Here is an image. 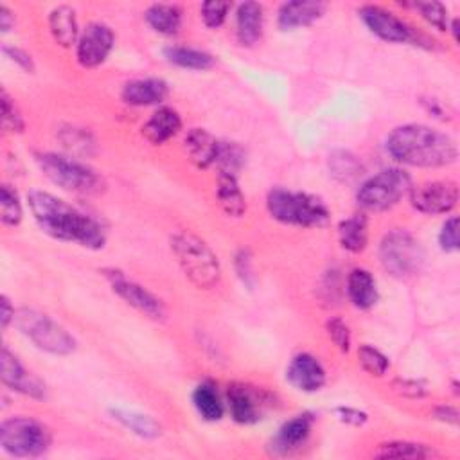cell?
<instances>
[{
	"label": "cell",
	"mask_w": 460,
	"mask_h": 460,
	"mask_svg": "<svg viewBox=\"0 0 460 460\" xmlns=\"http://www.w3.org/2000/svg\"><path fill=\"white\" fill-rule=\"evenodd\" d=\"M28 202L35 222L47 236L67 243H78L90 250L105 247L106 234L103 227L71 204L38 189L29 191Z\"/></svg>",
	"instance_id": "1"
},
{
	"label": "cell",
	"mask_w": 460,
	"mask_h": 460,
	"mask_svg": "<svg viewBox=\"0 0 460 460\" xmlns=\"http://www.w3.org/2000/svg\"><path fill=\"white\" fill-rule=\"evenodd\" d=\"M390 157L412 168H444L458 159V149L451 137L424 124H405L387 138Z\"/></svg>",
	"instance_id": "2"
},
{
	"label": "cell",
	"mask_w": 460,
	"mask_h": 460,
	"mask_svg": "<svg viewBox=\"0 0 460 460\" xmlns=\"http://www.w3.org/2000/svg\"><path fill=\"white\" fill-rule=\"evenodd\" d=\"M171 250L186 277L200 289H213L222 280V266L209 245L193 232L171 236Z\"/></svg>",
	"instance_id": "3"
},
{
	"label": "cell",
	"mask_w": 460,
	"mask_h": 460,
	"mask_svg": "<svg viewBox=\"0 0 460 460\" xmlns=\"http://www.w3.org/2000/svg\"><path fill=\"white\" fill-rule=\"evenodd\" d=\"M268 213L273 220L293 227H322L330 222L328 205L308 193L273 189L266 198Z\"/></svg>",
	"instance_id": "4"
},
{
	"label": "cell",
	"mask_w": 460,
	"mask_h": 460,
	"mask_svg": "<svg viewBox=\"0 0 460 460\" xmlns=\"http://www.w3.org/2000/svg\"><path fill=\"white\" fill-rule=\"evenodd\" d=\"M37 164L53 184L65 191L90 197L106 189V182L97 171L58 153H37Z\"/></svg>",
	"instance_id": "5"
},
{
	"label": "cell",
	"mask_w": 460,
	"mask_h": 460,
	"mask_svg": "<svg viewBox=\"0 0 460 460\" xmlns=\"http://www.w3.org/2000/svg\"><path fill=\"white\" fill-rule=\"evenodd\" d=\"M53 435L49 428L31 417H15L0 424V446L13 456L37 458L49 451Z\"/></svg>",
	"instance_id": "6"
},
{
	"label": "cell",
	"mask_w": 460,
	"mask_h": 460,
	"mask_svg": "<svg viewBox=\"0 0 460 460\" xmlns=\"http://www.w3.org/2000/svg\"><path fill=\"white\" fill-rule=\"evenodd\" d=\"M424 259L426 254L421 243L403 229L389 232L380 245V261L383 268L397 279L415 277L422 270Z\"/></svg>",
	"instance_id": "7"
},
{
	"label": "cell",
	"mask_w": 460,
	"mask_h": 460,
	"mask_svg": "<svg viewBox=\"0 0 460 460\" xmlns=\"http://www.w3.org/2000/svg\"><path fill=\"white\" fill-rule=\"evenodd\" d=\"M15 326L26 335L37 347L47 351L56 356H65L74 353L76 340L72 335L54 322L51 317L37 312L22 308L15 314Z\"/></svg>",
	"instance_id": "8"
},
{
	"label": "cell",
	"mask_w": 460,
	"mask_h": 460,
	"mask_svg": "<svg viewBox=\"0 0 460 460\" xmlns=\"http://www.w3.org/2000/svg\"><path fill=\"white\" fill-rule=\"evenodd\" d=\"M414 184L403 170H385L362 184L356 200L365 211L383 213L396 207L412 191Z\"/></svg>",
	"instance_id": "9"
},
{
	"label": "cell",
	"mask_w": 460,
	"mask_h": 460,
	"mask_svg": "<svg viewBox=\"0 0 460 460\" xmlns=\"http://www.w3.org/2000/svg\"><path fill=\"white\" fill-rule=\"evenodd\" d=\"M106 279L110 280L112 289L126 302L131 308L140 312L142 315L153 319V321H164L166 319V305L161 298H157L151 291H147L138 282L128 279L121 272H105Z\"/></svg>",
	"instance_id": "10"
},
{
	"label": "cell",
	"mask_w": 460,
	"mask_h": 460,
	"mask_svg": "<svg viewBox=\"0 0 460 460\" xmlns=\"http://www.w3.org/2000/svg\"><path fill=\"white\" fill-rule=\"evenodd\" d=\"M412 207L428 216L447 214L456 207L458 188L451 180H435L412 188L410 195Z\"/></svg>",
	"instance_id": "11"
},
{
	"label": "cell",
	"mask_w": 460,
	"mask_h": 460,
	"mask_svg": "<svg viewBox=\"0 0 460 460\" xmlns=\"http://www.w3.org/2000/svg\"><path fill=\"white\" fill-rule=\"evenodd\" d=\"M115 37L106 24L92 22L81 33L76 44V58L83 69H96L110 56Z\"/></svg>",
	"instance_id": "12"
},
{
	"label": "cell",
	"mask_w": 460,
	"mask_h": 460,
	"mask_svg": "<svg viewBox=\"0 0 460 460\" xmlns=\"http://www.w3.org/2000/svg\"><path fill=\"white\" fill-rule=\"evenodd\" d=\"M360 19L364 24L381 40L390 44H408L415 42V31L397 19L394 13L380 6H364L360 10Z\"/></svg>",
	"instance_id": "13"
},
{
	"label": "cell",
	"mask_w": 460,
	"mask_h": 460,
	"mask_svg": "<svg viewBox=\"0 0 460 460\" xmlns=\"http://www.w3.org/2000/svg\"><path fill=\"white\" fill-rule=\"evenodd\" d=\"M230 415L239 424H255L263 419V410L268 405L266 394L245 383H232L227 390Z\"/></svg>",
	"instance_id": "14"
},
{
	"label": "cell",
	"mask_w": 460,
	"mask_h": 460,
	"mask_svg": "<svg viewBox=\"0 0 460 460\" xmlns=\"http://www.w3.org/2000/svg\"><path fill=\"white\" fill-rule=\"evenodd\" d=\"M0 372H3L0 376L8 389L35 399H46V385L29 372L8 347H3V353H0Z\"/></svg>",
	"instance_id": "15"
},
{
	"label": "cell",
	"mask_w": 460,
	"mask_h": 460,
	"mask_svg": "<svg viewBox=\"0 0 460 460\" xmlns=\"http://www.w3.org/2000/svg\"><path fill=\"white\" fill-rule=\"evenodd\" d=\"M286 380L302 392H317L326 385V371L322 364L310 353L297 355L288 371Z\"/></svg>",
	"instance_id": "16"
},
{
	"label": "cell",
	"mask_w": 460,
	"mask_h": 460,
	"mask_svg": "<svg viewBox=\"0 0 460 460\" xmlns=\"http://www.w3.org/2000/svg\"><path fill=\"white\" fill-rule=\"evenodd\" d=\"M314 422L315 419L312 414H302L284 422L272 440V446H270L272 453L277 456H286L300 449L305 444V440L310 439Z\"/></svg>",
	"instance_id": "17"
},
{
	"label": "cell",
	"mask_w": 460,
	"mask_h": 460,
	"mask_svg": "<svg viewBox=\"0 0 460 460\" xmlns=\"http://www.w3.org/2000/svg\"><path fill=\"white\" fill-rule=\"evenodd\" d=\"M220 146L222 142L204 128L189 130L184 140L188 157L198 170H209L216 164Z\"/></svg>",
	"instance_id": "18"
},
{
	"label": "cell",
	"mask_w": 460,
	"mask_h": 460,
	"mask_svg": "<svg viewBox=\"0 0 460 460\" xmlns=\"http://www.w3.org/2000/svg\"><path fill=\"white\" fill-rule=\"evenodd\" d=\"M170 87L164 79L144 78L126 83L121 92V97L130 106H153L166 101Z\"/></svg>",
	"instance_id": "19"
},
{
	"label": "cell",
	"mask_w": 460,
	"mask_h": 460,
	"mask_svg": "<svg viewBox=\"0 0 460 460\" xmlns=\"http://www.w3.org/2000/svg\"><path fill=\"white\" fill-rule=\"evenodd\" d=\"M182 130V117L171 106H161L142 126V137L153 144L161 146L171 140Z\"/></svg>",
	"instance_id": "20"
},
{
	"label": "cell",
	"mask_w": 460,
	"mask_h": 460,
	"mask_svg": "<svg viewBox=\"0 0 460 460\" xmlns=\"http://www.w3.org/2000/svg\"><path fill=\"white\" fill-rule=\"evenodd\" d=\"M326 10L328 6L324 3H304V0H295V3H286L279 8L277 24L282 31L312 26L326 13Z\"/></svg>",
	"instance_id": "21"
},
{
	"label": "cell",
	"mask_w": 460,
	"mask_h": 460,
	"mask_svg": "<svg viewBox=\"0 0 460 460\" xmlns=\"http://www.w3.org/2000/svg\"><path fill=\"white\" fill-rule=\"evenodd\" d=\"M263 6L257 3H243L236 12V35L239 44L254 46L263 37Z\"/></svg>",
	"instance_id": "22"
},
{
	"label": "cell",
	"mask_w": 460,
	"mask_h": 460,
	"mask_svg": "<svg viewBox=\"0 0 460 460\" xmlns=\"http://www.w3.org/2000/svg\"><path fill=\"white\" fill-rule=\"evenodd\" d=\"M347 295L360 310H369L378 302V288L371 272L355 268L347 277Z\"/></svg>",
	"instance_id": "23"
},
{
	"label": "cell",
	"mask_w": 460,
	"mask_h": 460,
	"mask_svg": "<svg viewBox=\"0 0 460 460\" xmlns=\"http://www.w3.org/2000/svg\"><path fill=\"white\" fill-rule=\"evenodd\" d=\"M49 31L62 47H72L79 40L76 12L71 6H58L49 15Z\"/></svg>",
	"instance_id": "24"
},
{
	"label": "cell",
	"mask_w": 460,
	"mask_h": 460,
	"mask_svg": "<svg viewBox=\"0 0 460 460\" xmlns=\"http://www.w3.org/2000/svg\"><path fill=\"white\" fill-rule=\"evenodd\" d=\"M146 22L161 35L173 37L182 29L184 12L177 4H153L146 10Z\"/></svg>",
	"instance_id": "25"
},
{
	"label": "cell",
	"mask_w": 460,
	"mask_h": 460,
	"mask_svg": "<svg viewBox=\"0 0 460 460\" xmlns=\"http://www.w3.org/2000/svg\"><path fill=\"white\" fill-rule=\"evenodd\" d=\"M216 198L222 211L230 218H241L247 213V200L238 184V177L232 175H220Z\"/></svg>",
	"instance_id": "26"
},
{
	"label": "cell",
	"mask_w": 460,
	"mask_h": 460,
	"mask_svg": "<svg viewBox=\"0 0 460 460\" xmlns=\"http://www.w3.org/2000/svg\"><path fill=\"white\" fill-rule=\"evenodd\" d=\"M339 239L340 245L351 252L360 254L367 248L369 243V222L365 214H355L347 220H344L339 225Z\"/></svg>",
	"instance_id": "27"
},
{
	"label": "cell",
	"mask_w": 460,
	"mask_h": 460,
	"mask_svg": "<svg viewBox=\"0 0 460 460\" xmlns=\"http://www.w3.org/2000/svg\"><path fill=\"white\" fill-rule=\"evenodd\" d=\"M193 403H195L197 412L205 421H211V422L220 421L225 414V405L222 403L220 392H218L216 385L211 383V381L200 383L197 387V390L193 394Z\"/></svg>",
	"instance_id": "28"
},
{
	"label": "cell",
	"mask_w": 460,
	"mask_h": 460,
	"mask_svg": "<svg viewBox=\"0 0 460 460\" xmlns=\"http://www.w3.org/2000/svg\"><path fill=\"white\" fill-rule=\"evenodd\" d=\"M164 56L168 58L170 63L182 69H191V71H207L214 65V58L209 53L193 49V47L171 46L164 49Z\"/></svg>",
	"instance_id": "29"
},
{
	"label": "cell",
	"mask_w": 460,
	"mask_h": 460,
	"mask_svg": "<svg viewBox=\"0 0 460 460\" xmlns=\"http://www.w3.org/2000/svg\"><path fill=\"white\" fill-rule=\"evenodd\" d=\"M374 456L380 458H431L437 456L433 447L419 442H408V440H392L383 442L376 447Z\"/></svg>",
	"instance_id": "30"
},
{
	"label": "cell",
	"mask_w": 460,
	"mask_h": 460,
	"mask_svg": "<svg viewBox=\"0 0 460 460\" xmlns=\"http://www.w3.org/2000/svg\"><path fill=\"white\" fill-rule=\"evenodd\" d=\"M22 216H24V211H22L19 193L12 186L4 184L0 188V220H3L6 227H17L21 225Z\"/></svg>",
	"instance_id": "31"
},
{
	"label": "cell",
	"mask_w": 460,
	"mask_h": 460,
	"mask_svg": "<svg viewBox=\"0 0 460 460\" xmlns=\"http://www.w3.org/2000/svg\"><path fill=\"white\" fill-rule=\"evenodd\" d=\"M243 164H245V151L238 144L222 142L218 159H216V164H214V166H218L220 175L238 177Z\"/></svg>",
	"instance_id": "32"
},
{
	"label": "cell",
	"mask_w": 460,
	"mask_h": 460,
	"mask_svg": "<svg viewBox=\"0 0 460 460\" xmlns=\"http://www.w3.org/2000/svg\"><path fill=\"white\" fill-rule=\"evenodd\" d=\"M3 130L6 133H22L26 130V122L24 117L17 106V103L10 97V94L6 90H3Z\"/></svg>",
	"instance_id": "33"
},
{
	"label": "cell",
	"mask_w": 460,
	"mask_h": 460,
	"mask_svg": "<svg viewBox=\"0 0 460 460\" xmlns=\"http://www.w3.org/2000/svg\"><path fill=\"white\" fill-rule=\"evenodd\" d=\"M358 360H360L364 371H367L372 376H383V374H387V371L390 367L389 358L371 346H362L358 349Z\"/></svg>",
	"instance_id": "34"
},
{
	"label": "cell",
	"mask_w": 460,
	"mask_h": 460,
	"mask_svg": "<svg viewBox=\"0 0 460 460\" xmlns=\"http://www.w3.org/2000/svg\"><path fill=\"white\" fill-rule=\"evenodd\" d=\"M414 8L421 13V17L437 31H447L449 19L444 4L440 3H415Z\"/></svg>",
	"instance_id": "35"
},
{
	"label": "cell",
	"mask_w": 460,
	"mask_h": 460,
	"mask_svg": "<svg viewBox=\"0 0 460 460\" xmlns=\"http://www.w3.org/2000/svg\"><path fill=\"white\" fill-rule=\"evenodd\" d=\"M330 166L333 170V175L337 179H340L342 182L353 180L358 175V170H360V164H358L356 157H353L351 153H347V151L335 153V155L330 161Z\"/></svg>",
	"instance_id": "36"
},
{
	"label": "cell",
	"mask_w": 460,
	"mask_h": 460,
	"mask_svg": "<svg viewBox=\"0 0 460 460\" xmlns=\"http://www.w3.org/2000/svg\"><path fill=\"white\" fill-rule=\"evenodd\" d=\"M230 12V3H222V0H209L202 4V19L207 28L218 29L225 24L227 15Z\"/></svg>",
	"instance_id": "37"
},
{
	"label": "cell",
	"mask_w": 460,
	"mask_h": 460,
	"mask_svg": "<svg viewBox=\"0 0 460 460\" xmlns=\"http://www.w3.org/2000/svg\"><path fill=\"white\" fill-rule=\"evenodd\" d=\"M115 419H119L121 422H124L128 428H131L135 433L142 435V437H155L159 435L161 428L153 422L151 419L147 417H142V415H133V414H124V412H113Z\"/></svg>",
	"instance_id": "38"
},
{
	"label": "cell",
	"mask_w": 460,
	"mask_h": 460,
	"mask_svg": "<svg viewBox=\"0 0 460 460\" xmlns=\"http://www.w3.org/2000/svg\"><path fill=\"white\" fill-rule=\"evenodd\" d=\"M326 330H328V335L333 340V344L342 353H349V349H351V331H349V326L342 319H331L328 322Z\"/></svg>",
	"instance_id": "39"
},
{
	"label": "cell",
	"mask_w": 460,
	"mask_h": 460,
	"mask_svg": "<svg viewBox=\"0 0 460 460\" xmlns=\"http://www.w3.org/2000/svg\"><path fill=\"white\" fill-rule=\"evenodd\" d=\"M439 243L444 252H456L458 250V218L451 216L442 225L439 234Z\"/></svg>",
	"instance_id": "40"
},
{
	"label": "cell",
	"mask_w": 460,
	"mask_h": 460,
	"mask_svg": "<svg viewBox=\"0 0 460 460\" xmlns=\"http://www.w3.org/2000/svg\"><path fill=\"white\" fill-rule=\"evenodd\" d=\"M394 390L405 397H422L426 396V387L419 381H414V380H396L394 381Z\"/></svg>",
	"instance_id": "41"
},
{
	"label": "cell",
	"mask_w": 460,
	"mask_h": 460,
	"mask_svg": "<svg viewBox=\"0 0 460 460\" xmlns=\"http://www.w3.org/2000/svg\"><path fill=\"white\" fill-rule=\"evenodd\" d=\"M3 51H4V54H6L12 62H15V63H17L21 69H24L26 72H33V71H35L33 58H31L26 51H22V49H19V47H10V46H4Z\"/></svg>",
	"instance_id": "42"
},
{
	"label": "cell",
	"mask_w": 460,
	"mask_h": 460,
	"mask_svg": "<svg viewBox=\"0 0 460 460\" xmlns=\"http://www.w3.org/2000/svg\"><path fill=\"white\" fill-rule=\"evenodd\" d=\"M337 414H339V417H340L344 422L353 424V426H362V424H365L367 419H369L365 412H360V410L349 408V406H340V408H337Z\"/></svg>",
	"instance_id": "43"
},
{
	"label": "cell",
	"mask_w": 460,
	"mask_h": 460,
	"mask_svg": "<svg viewBox=\"0 0 460 460\" xmlns=\"http://www.w3.org/2000/svg\"><path fill=\"white\" fill-rule=\"evenodd\" d=\"M15 314L17 312L12 305L10 298L3 295V298H0V326H3V330H8V326L15 322Z\"/></svg>",
	"instance_id": "44"
},
{
	"label": "cell",
	"mask_w": 460,
	"mask_h": 460,
	"mask_svg": "<svg viewBox=\"0 0 460 460\" xmlns=\"http://www.w3.org/2000/svg\"><path fill=\"white\" fill-rule=\"evenodd\" d=\"M435 417H437L439 421H442V422H446V424H453V426H456V424H458V419H460L458 410L453 408V406H439V408L435 410Z\"/></svg>",
	"instance_id": "45"
},
{
	"label": "cell",
	"mask_w": 460,
	"mask_h": 460,
	"mask_svg": "<svg viewBox=\"0 0 460 460\" xmlns=\"http://www.w3.org/2000/svg\"><path fill=\"white\" fill-rule=\"evenodd\" d=\"M13 26H15L13 13L6 6H0V31L10 33L13 29Z\"/></svg>",
	"instance_id": "46"
},
{
	"label": "cell",
	"mask_w": 460,
	"mask_h": 460,
	"mask_svg": "<svg viewBox=\"0 0 460 460\" xmlns=\"http://www.w3.org/2000/svg\"><path fill=\"white\" fill-rule=\"evenodd\" d=\"M236 259H238V261H236V264H238L239 277L247 282V279L252 275V273H250V257H248V254H247L245 250H241V252H239V255H238Z\"/></svg>",
	"instance_id": "47"
}]
</instances>
